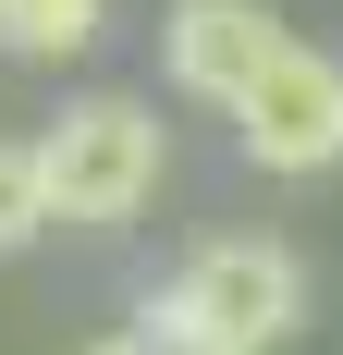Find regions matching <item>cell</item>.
Returning a JSON list of instances; mask_svg holds the SVG:
<instances>
[{"label":"cell","mask_w":343,"mask_h":355,"mask_svg":"<svg viewBox=\"0 0 343 355\" xmlns=\"http://www.w3.org/2000/svg\"><path fill=\"white\" fill-rule=\"evenodd\" d=\"M160 355H282L307 331V257L282 233H208L184 270L135 306Z\"/></svg>","instance_id":"obj_1"},{"label":"cell","mask_w":343,"mask_h":355,"mask_svg":"<svg viewBox=\"0 0 343 355\" xmlns=\"http://www.w3.org/2000/svg\"><path fill=\"white\" fill-rule=\"evenodd\" d=\"M37 159H49L62 233H135L160 209V184H172V123L135 86H86V98H62L37 123Z\"/></svg>","instance_id":"obj_2"},{"label":"cell","mask_w":343,"mask_h":355,"mask_svg":"<svg viewBox=\"0 0 343 355\" xmlns=\"http://www.w3.org/2000/svg\"><path fill=\"white\" fill-rule=\"evenodd\" d=\"M282 49H294V25H282L270 0H172L160 12V86L184 110H221V123L270 86Z\"/></svg>","instance_id":"obj_3"},{"label":"cell","mask_w":343,"mask_h":355,"mask_svg":"<svg viewBox=\"0 0 343 355\" xmlns=\"http://www.w3.org/2000/svg\"><path fill=\"white\" fill-rule=\"evenodd\" d=\"M233 159L245 172H270V184H319V172H343V62L331 49H282L270 62V86L233 110Z\"/></svg>","instance_id":"obj_4"},{"label":"cell","mask_w":343,"mask_h":355,"mask_svg":"<svg viewBox=\"0 0 343 355\" xmlns=\"http://www.w3.org/2000/svg\"><path fill=\"white\" fill-rule=\"evenodd\" d=\"M110 37V0H0V62H86Z\"/></svg>","instance_id":"obj_5"},{"label":"cell","mask_w":343,"mask_h":355,"mask_svg":"<svg viewBox=\"0 0 343 355\" xmlns=\"http://www.w3.org/2000/svg\"><path fill=\"white\" fill-rule=\"evenodd\" d=\"M37 233H62V209H49V159H37V135H0V257H25Z\"/></svg>","instance_id":"obj_6"},{"label":"cell","mask_w":343,"mask_h":355,"mask_svg":"<svg viewBox=\"0 0 343 355\" xmlns=\"http://www.w3.org/2000/svg\"><path fill=\"white\" fill-rule=\"evenodd\" d=\"M74 355H160V343H147V331L123 319V331H99V343H74Z\"/></svg>","instance_id":"obj_7"}]
</instances>
